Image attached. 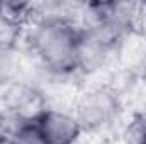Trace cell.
Instances as JSON below:
<instances>
[{
  "instance_id": "1",
  "label": "cell",
  "mask_w": 146,
  "mask_h": 144,
  "mask_svg": "<svg viewBox=\"0 0 146 144\" xmlns=\"http://www.w3.org/2000/svg\"><path fill=\"white\" fill-rule=\"evenodd\" d=\"M80 29L63 14H44L29 34V54L49 76L61 78L76 71Z\"/></svg>"
},
{
  "instance_id": "2",
  "label": "cell",
  "mask_w": 146,
  "mask_h": 144,
  "mask_svg": "<svg viewBox=\"0 0 146 144\" xmlns=\"http://www.w3.org/2000/svg\"><path fill=\"white\" fill-rule=\"evenodd\" d=\"M119 98L109 88H94L82 95L76 104V114L83 131H97L117 117L119 114Z\"/></svg>"
},
{
  "instance_id": "3",
  "label": "cell",
  "mask_w": 146,
  "mask_h": 144,
  "mask_svg": "<svg viewBox=\"0 0 146 144\" xmlns=\"http://www.w3.org/2000/svg\"><path fill=\"white\" fill-rule=\"evenodd\" d=\"M34 119L48 144H75L83 132L78 119L61 108H41Z\"/></svg>"
},
{
  "instance_id": "4",
  "label": "cell",
  "mask_w": 146,
  "mask_h": 144,
  "mask_svg": "<svg viewBox=\"0 0 146 144\" xmlns=\"http://www.w3.org/2000/svg\"><path fill=\"white\" fill-rule=\"evenodd\" d=\"M115 48L88 27H82L76 42V71L90 75L106 66Z\"/></svg>"
},
{
  "instance_id": "5",
  "label": "cell",
  "mask_w": 146,
  "mask_h": 144,
  "mask_svg": "<svg viewBox=\"0 0 146 144\" xmlns=\"http://www.w3.org/2000/svg\"><path fill=\"white\" fill-rule=\"evenodd\" d=\"M31 65L19 44H0V90L19 80H27Z\"/></svg>"
},
{
  "instance_id": "6",
  "label": "cell",
  "mask_w": 146,
  "mask_h": 144,
  "mask_svg": "<svg viewBox=\"0 0 146 144\" xmlns=\"http://www.w3.org/2000/svg\"><path fill=\"white\" fill-rule=\"evenodd\" d=\"M41 97L39 87L27 81V80H19L5 88H2V102L5 110L21 114L29 107L36 105V102Z\"/></svg>"
},
{
  "instance_id": "7",
  "label": "cell",
  "mask_w": 146,
  "mask_h": 144,
  "mask_svg": "<svg viewBox=\"0 0 146 144\" xmlns=\"http://www.w3.org/2000/svg\"><path fill=\"white\" fill-rule=\"evenodd\" d=\"M7 139L10 144H48L34 115L19 119V122L10 127Z\"/></svg>"
},
{
  "instance_id": "8",
  "label": "cell",
  "mask_w": 146,
  "mask_h": 144,
  "mask_svg": "<svg viewBox=\"0 0 146 144\" xmlns=\"http://www.w3.org/2000/svg\"><path fill=\"white\" fill-rule=\"evenodd\" d=\"M133 34L146 44V3L138 5L133 22Z\"/></svg>"
},
{
  "instance_id": "9",
  "label": "cell",
  "mask_w": 146,
  "mask_h": 144,
  "mask_svg": "<svg viewBox=\"0 0 146 144\" xmlns=\"http://www.w3.org/2000/svg\"><path fill=\"white\" fill-rule=\"evenodd\" d=\"M10 127H12V126H9L5 114H3V112H0V137H7V136H9Z\"/></svg>"
},
{
  "instance_id": "10",
  "label": "cell",
  "mask_w": 146,
  "mask_h": 144,
  "mask_svg": "<svg viewBox=\"0 0 146 144\" xmlns=\"http://www.w3.org/2000/svg\"><path fill=\"white\" fill-rule=\"evenodd\" d=\"M141 68H143V78L146 80V54H145V59H143V63H141Z\"/></svg>"
},
{
  "instance_id": "11",
  "label": "cell",
  "mask_w": 146,
  "mask_h": 144,
  "mask_svg": "<svg viewBox=\"0 0 146 144\" xmlns=\"http://www.w3.org/2000/svg\"><path fill=\"white\" fill-rule=\"evenodd\" d=\"M0 144H10V143H9L7 137H0Z\"/></svg>"
},
{
  "instance_id": "12",
  "label": "cell",
  "mask_w": 146,
  "mask_h": 144,
  "mask_svg": "<svg viewBox=\"0 0 146 144\" xmlns=\"http://www.w3.org/2000/svg\"><path fill=\"white\" fill-rule=\"evenodd\" d=\"M138 144H146V137H145V139H143V141H139V143H138Z\"/></svg>"
}]
</instances>
